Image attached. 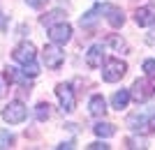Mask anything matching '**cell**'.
I'll list each match as a JSON object with an SVG mask.
<instances>
[{
    "label": "cell",
    "mask_w": 155,
    "mask_h": 150,
    "mask_svg": "<svg viewBox=\"0 0 155 150\" xmlns=\"http://www.w3.org/2000/svg\"><path fill=\"white\" fill-rule=\"evenodd\" d=\"M125 72H127V65H125L120 58H111L104 62L102 67V78L107 81V83H116V81H120V78L125 76Z\"/></svg>",
    "instance_id": "obj_1"
},
{
    "label": "cell",
    "mask_w": 155,
    "mask_h": 150,
    "mask_svg": "<svg viewBox=\"0 0 155 150\" xmlns=\"http://www.w3.org/2000/svg\"><path fill=\"white\" fill-rule=\"evenodd\" d=\"M28 116V109L23 106V102H19V99H14V102H9V104L2 109V120L9 125H19L23 123Z\"/></svg>",
    "instance_id": "obj_2"
},
{
    "label": "cell",
    "mask_w": 155,
    "mask_h": 150,
    "mask_svg": "<svg viewBox=\"0 0 155 150\" xmlns=\"http://www.w3.org/2000/svg\"><path fill=\"white\" fill-rule=\"evenodd\" d=\"M56 95H58L60 109H63L65 113H72V111H74L77 99H74V90H72L70 83H58V85H56Z\"/></svg>",
    "instance_id": "obj_3"
},
{
    "label": "cell",
    "mask_w": 155,
    "mask_h": 150,
    "mask_svg": "<svg viewBox=\"0 0 155 150\" xmlns=\"http://www.w3.org/2000/svg\"><path fill=\"white\" fill-rule=\"evenodd\" d=\"M153 95H155V88H153V83H150V81H146V78H137L134 83H132L130 97H134L139 104H141V102H148Z\"/></svg>",
    "instance_id": "obj_4"
},
{
    "label": "cell",
    "mask_w": 155,
    "mask_h": 150,
    "mask_svg": "<svg viewBox=\"0 0 155 150\" xmlns=\"http://www.w3.org/2000/svg\"><path fill=\"white\" fill-rule=\"evenodd\" d=\"M70 37H72V26L67 21H58V23L49 26V39L53 44H65V42H70Z\"/></svg>",
    "instance_id": "obj_5"
},
{
    "label": "cell",
    "mask_w": 155,
    "mask_h": 150,
    "mask_svg": "<svg viewBox=\"0 0 155 150\" xmlns=\"http://www.w3.org/2000/svg\"><path fill=\"white\" fill-rule=\"evenodd\" d=\"M42 58H44V65L49 67V69H58L65 62V53L58 49V44H49V46H44Z\"/></svg>",
    "instance_id": "obj_6"
},
{
    "label": "cell",
    "mask_w": 155,
    "mask_h": 150,
    "mask_svg": "<svg viewBox=\"0 0 155 150\" xmlns=\"http://www.w3.org/2000/svg\"><path fill=\"white\" fill-rule=\"evenodd\" d=\"M12 56H14V60H16V62L26 65V62H32V60H35L37 51H35V44H30V42H21V44L14 49Z\"/></svg>",
    "instance_id": "obj_7"
},
{
    "label": "cell",
    "mask_w": 155,
    "mask_h": 150,
    "mask_svg": "<svg viewBox=\"0 0 155 150\" xmlns=\"http://www.w3.org/2000/svg\"><path fill=\"white\" fill-rule=\"evenodd\" d=\"M134 21H137V26H141V28H148L155 23V5H146V7H139L134 14Z\"/></svg>",
    "instance_id": "obj_8"
},
{
    "label": "cell",
    "mask_w": 155,
    "mask_h": 150,
    "mask_svg": "<svg viewBox=\"0 0 155 150\" xmlns=\"http://www.w3.org/2000/svg\"><path fill=\"white\" fill-rule=\"evenodd\" d=\"M102 60H104V46L102 44H93L86 53V65L91 67V69H97V67H102Z\"/></svg>",
    "instance_id": "obj_9"
},
{
    "label": "cell",
    "mask_w": 155,
    "mask_h": 150,
    "mask_svg": "<svg viewBox=\"0 0 155 150\" xmlns=\"http://www.w3.org/2000/svg\"><path fill=\"white\" fill-rule=\"evenodd\" d=\"M127 125L132 132H148V113H132L127 118Z\"/></svg>",
    "instance_id": "obj_10"
},
{
    "label": "cell",
    "mask_w": 155,
    "mask_h": 150,
    "mask_svg": "<svg viewBox=\"0 0 155 150\" xmlns=\"http://www.w3.org/2000/svg\"><path fill=\"white\" fill-rule=\"evenodd\" d=\"M102 14H107V21H109L114 28H120L125 23V16H123V12L118 9V7H111V5H104V9H102Z\"/></svg>",
    "instance_id": "obj_11"
},
{
    "label": "cell",
    "mask_w": 155,
    "mask_h": 150,
    "mask_svg": "<svg viewBox=\"0 0 155 150\" xmlns=\"http://www.w3.org/2000/svg\"><path fill=\"white\" fill-rule=\"evenodd\" d=\"M88 109H91V116H95V118L104 116V113H107V102H104V97L102 95H93L91 102H88Z\"/></svg>",
    "instance_id": "obj_12"
},
{
    "label": "cell",
    "mask_w": 155,
    "mask_h": 150,
    "mask_svg": "<svg viewBox=\"0 0 155 150\" xmlns=\"http://www.w3.org/2000/svg\"><path fill=\"white\" fill-rule=\"evenodd\" d=\"M102 9H104V5H97V7H93L91 12H86L84 16H81V28H93L97 23V19H100V14H102Z\"/></svg>",
    "instance_id": "obj_13"
},
{
    "label": "cell",
    "mask_w": 155,
    "mask_h": 150,
    "mask_svg": "<svg viewBox=\"0 0 155 150\" xmlns=\"http://www.w3.org/2000/svg\"><path fill=\"white\" fill-rule=\"evenodd\" d=\"M127 102H130V90H118L114 97H111V104H114V109H127Z\"/></svg>",
    "instance_id": "obj_14"
},
{
    "label": "cell",
    "mask_w": 155,
    "mask_h": 150,
    "mask_svg": "<svg viewBox=\"0 0 155 150\" xmlns=\"http://www.w3.org/2000/svg\"><path fill=\"white\" fill-rule=\"evenodd\" d=\"M93 132H95L97 136H102V139H109V136L116 134V127H114L111 123H97L95 127H93Z\"/></svg>",
    "instance_id": "obj_15"
},
{
    "label": "cell",
    "mask_w": 155,
    "mask_h": 150,
    "mask_svg": "<svg viewBox=\"0 0 155 150\" xmlns=\"http://www.w3.org/2000/svg\"><path fill=\"white\" fill-rule=\"evenodd\" d=\"M58 21H65V12L63 9H53V12H49L46 16H42V23H44L46 28L53 26V23H58Z\"/></svg>",
    "instance_id": "obj_16"
},
{
    "label": "cell",
    "mask_w": 155,
    "mask_h": 150,
    "mask_svg": "<svg viewBox=\"0 0 155 150\" xmlns=\"http://www.w3.org/2000/svg\"><path fill=\"white\" fill-rule=\"evenodd\" d=\"M107 44L109 46H114L118 53L123 51V53H127V42H125L123 37H118V35H109V39H107Z\"/></svg>",
    "instance_id": "obj_17"
},
{
    "label": "cell",
    "mask_w": 155,
    "mask_h": 150,
    "mask_svg": "<svg viewBox=\"0 0 155 150\" xmlns=\"http://www.w3.org/2000/svg\"><path fill=\"white\" fill-rule=\"evenodd\" d=\"M49 116H51V106L44 104V102H42V104H37V109H35V118H37L39 123H44Z\"/></svg>",
    "instance_id": "obj_18"
},
{
    "label": "cell",
    "mask_w": 155,
    "mask_h": 150,
    "mask_svg": "<svg viewBox=\"0 0 155 150\" xmlns=\"http://www.w3.org/2000/svg\"><path fill=\"white\" fill-rule=\"evenodd\" d=\"M37 74H39V67H37V62H35V60L23 65V76H26V78H35Z\"/></svg>",
    "instance_id": "obj_19"
},
{
    "label": "cell",
    "mask_w": 155,
    "mask_h": 150,
    "mask_svg": "<svg viewBox=\"0 0 155 150\" xmlns=\"http://www.w3.org/2000/svg\"><path fill=\"white\" fill-rule=\"evenodd\" d=\"M141 69H143V72H146V76H148V78H155V60H153V58L143 60Z\"/></svg>",
    "instance_id": "obj_20"
},
{
    "label": "cell",
    "mask_w": 155,
    "mask_h": 150,
    "mask_svg": "<svg viewBox=\"0 0 155 150\" xmlns=\"http://www.w3.org/2000/svg\"><path fill=\"white\" fill-rule=\"evenodd\" d=\"M12 143H14V136L9 134V132L0 129V148H9Z\"/></svg>",
    "instance_id": "obj_21"
},
{
    "label": "cell",
    "mask_w": 155,
    "mask_h": 150,
    "mask_svg": "<svg viewBox=\"0 0 155 150\" xmlns=\"http://www.w3.org/2000/svg\"><path fill=\"white\" fill-rule=\"evenodd\" d=\"M127 148H148L146 139H127Z\"/></svg>",
    "instance_id": "obj_22"
},
{
    "label": "cell",
    "mask_w": 155,
    "mask_h": 150,
    "mask_svg": "<svg viewBox=\"0 0 155 150\" xmlns=\"http://www.w3.org/2000/svg\"><path fill=\"white\" fill-rule=\"evenodd\" d=\"M44 2H46V0H26V5L32 7V9H42V7H44Z\"/></svg>",
    "instance_id": "obj_23"
},
{
    "label": "cell",
    "mask_w": 155,
    "mask_h": 150,
    "mask_svg": "<svg viewBox=\"0 0 155 150\" xmlns=\"http://www.w3.org/2000/svg\"><path fill=\"white\" fill-rule=\"evenodd\" d=\"M88 148H91V150H109V145L104 143V141H95V143H91Z\"/></svg>",
    "instance_id": "obj_24"
},
{
    "label": "cell",
    "mask_w": 155,
    "mask_h": 150,
    "mask_svg": "<svg viewBox=\"0 0 155 150\" xmlns=\"http://www.w3.org/2000/svg\"><path fill=\"white\" fill-rule=\"evenodd\" d=\"M148 127H150V129H155V111L148 113Z\"/></svg>",
    "instance_id": "obj_25"
},
{
    "label": "cell",
    "mask_w": 155,
    "mask_h": 150,
    "mask_svg": "<svg viewBox=\"0 0 155 150\" xmlns=\"http://www.w3.org/2000/svg\"><path fill=\"white\" fill-rule=\"evenodd\" d=\"M5 26H7V19H5V14L0 12V30H5Z\"/></svg>",
    "instance_id": "obj_26"
},
{
    "label": "cell",
    "mask_w": 155,
    "mask_h": 150,
    "mask_svg": "<svg viewBox=\"0 0 155 150\" xmlns=\"http://www.w3.org/2000/svg\"><path fill=\"white\" fill-rule=\"evenodd\" d=\"M58 148H60V150H63V148H74V143H72V141H67V143H60Z\"/></svg>",
    "instance_id": "obj_27"
}]
</instances>
